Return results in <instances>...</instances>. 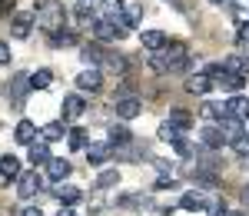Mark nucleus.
<instances>
[{
  "label": "nucleus",
  "instance_id": "1",
  "mask_svg": "<svg viewBox=\"0 0 249 216\" xmlns=\"http://www.w3.org/2000/svg\"><path fill=\"white\" fill-rule=\"evenodd\" d=\"M186 67H190V47L179 43V40L166 43V47L153 57V70L156 73H179V70H186Z\"/></svg>",
  "mask_w": 249,
  "mask_h": 216
},
{
  "label": "nucleus",
  "instance_id": "2",
  "mask_svg": "<svg viewBox=\"0 0 249 216\" xmlns=\"http://www.w3.org/2000/svg\"><path fill=\"white\" fill-rule=\"evenodd\" d=\"M37 27L43 30V34H57V30H63V23H67V7L63 3H57V0H47V3H40L37 10Z\"/></svg>",
  "mask_w": 249,
  "mask_h": 216
},
{
  "label": "nucleus",
  "instance_id": "3",
  "mask_svg": "<svg viewBox=\"0 0 249 216\" xmlns=\"http://www.w3.org/2000/svg\"><path fill=\"white\" fill-rule=\"evenodd\" d=\"M130 34L120 20L110 14V17H100V20H93V37H96V43H113V40H123Z\"/></svg>",
  "mask_w": 249,
  "mask_h": 216
},
{
  "label": "nucleus",
  "instance_id": "4",
  "mask_svg": "<svg viewBox=\"0 0 249 216\" xmlns=\"http://www.w3.org/2000/svg\"><path fill=\"white\" fill-rule=\"evenodd\" d=\"M30 90H34V87H30V73H14V77L7 80V100L14 103V110H23Z\"/></svg>",
  "mask_w": 249,
  "mask_h": 216
},
{
  "label": "nucleus",
  "instance_id": "5",
  "mask_svg": "<svg viewBox=\"0 0 249 216\" xmlns=\"http://www.w3.org/2000/svg\"><path fill=\"white\" fill-rule=\"evenodd\" d=\"M40 186H43V177H40L37 170H27V173H20V180H17V197H23V199L37 197Z\"/></svg>",
  "mask_w": 249,
  "mask_h": 216
},
{
  "label": "nucleus",
  "instance_id": "6",
  "mask_svg": "<svg viewBox=\"0 0 249 216\" xmlns=\"http://www.w3.org/2000/svg\"><path fill=\"white\" fill-rule=\"evenodd\" d=\"M34 23H37V14H34V10H17L14 20H10V34L17 40L30 37V27H34Z\"/></svg>",
  "mask_w": 249,
  "mask_h": 216
},
{
  "label": "nucleus",
  "instance_id": "7",
  "mask_svg": "<svg viewBox=\"0 0 249 216\" xmlns=\"http://www.w3.org/2000/svg\"><path fill=\"white\" fill-rule=\"evenodd\" d=\"M140 113H143V103L136 97H120L116 100V117L120 120H136Z\"/></svg>",
  "mask_w": 249,
  "mask_h": 216
},
{
  "label": "nucleus",
  "instance_id": "8",
  "mask_svg": "<svg viewBox=\"0 0 249 216\" xmlns=\"http://www.w3.org/2000/svg\"><path fill=\"white\" fill-rule=\"evenodd\" d=\"M77 87L83 90V93H96L100 87H103V73L96 70V67H90V70H83L77 77Z\"/></svg>",
  "mask_w": 249,
  "mask_h": 216
},
{
  "label": "nucleus",
  "instance_id": "9",
  "mask_svg": "<svg viewBox=\"0 0 249 216\" xmlns=\"http://www.w3.org/2000/svg\"><path fill=\"white\" fill-rule=\"evenodd\" d=\"M219 130H223V140H226V143H232V146H236L239 140L246 137L243 123H239V120H232V117H223V123H219Z\"/></svg>",
  "mask_w": 249,
  "mask_h": 216
},
{
  "label": "nucleus",
  "instance_id": "10",
  "mask_svg": "<svg viewBox=\"0 0 249 216\" xmlns=\"http://www.w3.org/2000/svg\"><path fill=\"white\" fill-rule=\"evenodd\" d=\"M110 157H113V146H110V143H90V146H87V160H90V166H103Z\"/></svg>",
  "mask_w": 249,
  "mask_h": 216
},
{
  "label": "nucleus",
  "instance_id": "11",
  "mask_svg": "<svg viewBox=\"0 0 249 216\" xmlns=\"http://www.w3.org/2000/svg\"><path fill=\"white\" fill-rule=\"evenodd\" d=\"M140 43H143L146 50H153V54H160V50H163V47L170 43V37H166L163 30H143V34H140Z\"/></svg>",
  "mask_w": 249,
  "mask_h": 216
},
{
  "label": "nucleus",
  "instance_id": "12",
  "mask_svg": "<svg viewBox=\"0 0 249 216\" xmlns=\"http://www.w3.org/2000/svg\"><path fill=\"white\" fill-rule=\"evenodd\" d=\"M210 90H213V80L206 77V73H193V77H186V93L203 97V93H210Z\"/></svg>",
  "mask_w": 249,
  "mask_h": 216
},
{
  "label": "nucleus",
  "instance_id": "13",
  "mask_svg": "<svg viewBox=\"0 0 249 216\" xmlns=\"http://www.w3.org/2000/svg\"><path fill=\"white\" fill-rule=\"evenodd\" d=\"M246 113H249V100L246 97H230L226 103H223V117L239 120V117H246Z\"/></svg>",
  "mask_w": 249,
  "mask_h": 216
},
{
  "label": "nucleus",
  "instance_id": "14",
  "mask_svg": "<svg viewBox=\"0 0 249 216\" xmlns=\"http://www.w3.org/2000/svg\"><path fill=\"white\" fill-rule=\"evenodd\" d=\"M14 140H17L20 146H30V143H37V126H34L30 120H20L17 130H14Z\"/></svg>",
  "mask_w": 249,
  "mask_h": 216
},
{
  "label": "nucleus",
  "instance_id": "15",
  "mask_svg": "<svg viewBox=\"0 0 249 216\" xmlns=\"http://www.w3.org/2000/svg\"><path fill=\"white\" fill-rule=\"evenodd\" d=\"M130 143H133V133L123 123H113L110 126V146H113V153H116V146H130Z\"/></svg>",
  "mask_w": 249,
  "mask_h": 216
},
{
  "label": "nucleus",
  "instance_id": "16",
  "mask_svg": "<svg viewBox=\"0 0 249 216\" xmlns=\"http://www.w3.org/2000/svg\"><path fill=\"white\" fill-rule=\"evenodd\" d=\"M53 197L60 199V206H73V203H77L83 193H80L77 186H70V183H60L57 190H53Z\"/></svg>",
  "mask_w": 249,
  "mask_h": 216
},
{
  "label": "nucleus",
  "instance_id": "17",
  "mask_svg": "<svg viewBox=\"0 0 249 216\" xmlns=\"http://www.w3.org/2000/svg\"><path fill=\"white\" fill-rule=\"evenodd\" d=\"M83 110H87V103H83L80 93H67V97H63V117L73 120V117H80Z\"/></svg>",
  "mask_w": 249,
  "mask_h": 216
},
{
  "label": "nucleus",
  "instance_id": "18",
  "mask_svg": "<svg viewBox=\"0 0 249 216\" xmlns=\"http://www.w3.org/2000/svg\"><path fill=\"white\" fill-rule=\"evenodd\" d=\"M20 160L17 157H0V180H20Z\"/></svg>",
  "mask_w": 249,
  "mask_h": 216
},
{
  "label": "nucleus",
  "instance_id": "19",
  "mask_svg": "<svg viewBox=\"0 0 249 216\" xmlns=\"http://www.w3.org/2000/svg\"><path fill=\"white\" fill-rule=\"evenodd\" d=\"M67 143H70V150H87L90 146V133L83 126H73V130H67Z\"/></svg>",
  "mask_w": 249,
  "mask_h": 216
},
{
  "label": "nucleus",
  "instance_id": "20",
  "mask_svg": "<svg viewBox=\"0 0 249 216\" xmlns=\"http://www.w3.org/2000/svg\"><path fill=\"white\" fill-rule=\"evenodd\" d=\"M63 137H67V130H63V123H57V120L47 123V126H40V140H43V143H57V140H63Z\"/></svg>",
  "mask_w": 249,
  "mask_h": 216
},
{
  "label": "nucleus",
  "instance_id": "21",
  "mask_svg": "<svg viewBox=\"0 0 249 216\" xmlns=\"http://www.w3.org/2000/svg\"><path fill=\"white\" fill-rule=\"evenodd\" d=\"M199 137H203V146H210V150H219V146L226 143L219 126H203V133H199Z\"/></svg>",
  "mask_w": 249,
  "mask_h": 216
},
{
  "label": "nucleus",
  "instance_id": "22",
  "mask_svg": "<svg viewBox=\"0 0 249 216\" xmlns=\"http://www.w3.org/2000/svg\"><path fill=\"white\" fill-rule=\"evenodd\" d=\"M27 157H30V163H34V166L50 163V143H43V140H40V143H30V153H27Z\"/></svg>",
  "mask_w": 249,
  "mask_h": 216
},
{
  "label": "nucleus",
  "instance_id": "23",
  "mask_svg": "<svg viewBox=\"0 0 249 216\" xmlns=\"http://www.w3.org/2000/svg\"><path fill=\"white\" fill-rule=\"evenodd\" d=\"M70 170H73V166H70V160H50V170H47V177L60 183V180L70 177Z\"/></svg>",
  "mask_w": 249,
  "mask_h": 216
},
{
  "label": "nucleus",
  "instance_id": "24",
  "mask_svg": "<svg viewBox=\"0 0 249 216\" xmlns=\"http://www.w3.org/2000/svg\"><path fill=\"white\" fill-rule=\"evenodd\" d=\"M73 17L80 20V23H83V27H93V7H90V3H87V0H80V3H73Z\"/></svg>",
  "mask_w": 249,
  "mask_h": 216
},
{
  "label": "nucleus",
  "instance_id": "25",
  "mask_svg": "<svg viewBox=\"0 0 249 216\" xmlns=\"http://www.w3.org/2000/svg\"><path fill=\"white\" fill-rule=\"evenodd\" d=\"M80 57L87 60V63H100V60H107V54H103V43H87L83 50H80Z\"/></svg>",
  "mask_w": 249,
  "mask_h": 216
},
{
  "label": "nucleus",
  "instance_id": "26",
  "mask_svg": "<svg viewBox=\"0 0 249 216\" xmlns=\"http://www.w3.org/2000/svg\"><path fill=\"white\" fill-rule=\"evenodd\" d=\"M170 123L176 126V130H179V133H186V130L193 126V117H190V110H173V113H170Z\"/></svg>",
  "mask_w": 249,
  "mask_h": 216
},
{
  "label": "nucleus",
  "instance_id": "27",
  "mask_svg": "<svg viewBox=\"0 0 249 216\" xmlns=\"http://www.w3.org/2000/svg\"><path fill=\"white\" fill-rule=\"evenodd\" d=\"M179 206H183V210H190V213H196V210H203V206H206V199L199 197V193H183Z\"/></svg>",
  "mask_w": 249,
  "mask_h": 216
},
{
  "label": "nucleus",
  "instance_id": "28",
  "mask_svg": "<svg viewBox=\"0 0 249 216\" xmlns=\"http://www.w3.org/2000/svg\"><path fill=\"white\" fill-rule=\"evenodd\" d=\"M50 83H53V73H50V70H37V73H30V87H34V90H47Z\"/></svg>",
  "mask_w": 249,
  "mask_h": 216
},
{
  "label": "nucleus",
  "instance_id": "29",
  "mask_svg": "<svg viewBox=\"0 0 249 216\" xmlns=\"http://www.w3.org/2000/svg\"><path fill=\"white\" fill-rule=\"evenodd\" d=\"M50 43H53V47H70V43H77V34L63 27V30H57V34L50 37Z\"/></svg>",
  "mask_w": 249,
  "mask_h": 216
},
{
  "label": "nucleus",
  "instance_id": "30",
  "mask_svg": "<svg viewBox=\"0 0 249 216\" xmlns=\"http://www.w3.org/2000/svg\"><path fill=\"white\" fill-rule=\"evenodd\" d=\"M116 183H120V173H116V170H103V173L96 177V186H100V190H110Z\"/></svg>",
  "mask_w": 249,
  "mask_h": 216
},
{
  "label": "nucleus",
  "instance_id": "31",
  "mask_svg": "<svg viewBox=\"0 0 249 216\" xmlns=\"http://www.w3.org/2000/svg\"><path fill=\"white\" fill-rule=\"evenodd\" d=\"M156 137L163 140V143H170V146H173V143H176V140L183 137V133H179V130H176V126H173V123H163V126H160V133H156Z\"/></svg>",
  "mask_w": 249,
  "mask_h": 216
},
{
  "label": "nucleus",
  "instance_id": "32",
  "mask_svg": "<svg viewBox=\"0 0 249 216\" xmlns=\"http://www.w3.org/2000/svg\"><path fill=\"white\" fill-rule=\"evenodd\" d=\"M219 113H223V107H216V103H203V107H199V117L203 120H216Z\"/></svg>",
  "mask_w": 249,
  "mask_h": 216
},
{
  "label": "nucleus",
  "instance_id": "33",
  "mask_svg": "<svg viewBox=\"0 0 249 216\" xmlns=\"http://www.w3.org/2000/svg\"><path fill=\"white\" fill-rule=\"evenodd\" d=\"M173 150H176L179 157H190V153H193V143H190V140H186V137H179V140H176V143H173Z\"/></svg>",
  "mask_w": 249,
  "mask_h": 216
},
{
  "label": "nucleus",
  "instance_id": "34",
  "mask_svg": "<svg viewBox=\"0 0 249 216\" xmlns=\"http://www.w3.org/2000/svg\"><path fill=\"white\" fill-rule=\"evenodd\" d=\"M206 210H210V216H226V203L223 199H210Z\"/></svg>",
  "mask_w": 249,
  "mask_h": 216
},
{
  "label": "nucleus",
  "instance_id": "35",
  "mask_svg": "<svg viewBox=\"0 0 249 216\" xmlns=\"http://www.w3.org/2000/svg\"><path fill=\"white\" fill-rule=\"evenodd\" d=\"M14 7H17V0H0V17H10Z\"/></svg>",
  "mask_w": 249,
  "mask_h": 216
},
{
  "label": "nucleus",
  "instance_id": "36",
  "mask_svg": "<svg viewBox=\"0 0 249 216\" xmlns=\"http://www.w3.org/2000/svg\"><path fill=\"white\" fill-rule=\"evenodd\" d=\"M103 10H110V14H120V0H96Z\"/></svg>",
  "mask_w": 249,
  "mask_h": 216
},
{
  "label": "nucleus",
  "instance_id": "37",
  "mask_svg": "<svg viewBox=\"0 0 249 216\" xmlns=\"http://www.w3.org/2000/svg\"><path fill=\"white\" fill-rule=\"evenodd\" d=\"M10 47H7V43H3V40H0V63H10Z\"/></svg>",
  "mask_w": 249,
  "mask_h": 216
},
{
  "label": "nucleus",
  "instance_id": "38",
  "mask_svg": "<svg viewBox=\"0 0 249 216\" xmlns=\"http://www.w3.org/2000/svg\"><path fill=\"white\" fill-rule=\"evenodd\" d=\"M57 216H77V213H73L70 206H60V213H57Z\"/></svg>",
  "mask_w": 249,
  "mask_h": 216
},
{
  "label": "nucleus",
  "instance_id": "39",
  "mask_svg": "<svg viewBox=\"0 0 249 216\" xmlns=\"http://www.w3.org/2000/svg\"><path fill=\"white\" fill-rule=\"evenodd\" d=\"M23 216H43V213H40L37 206H30V210H23Z\"/></svg>",
  "mask_w": 249,
  "mask_h": 216
},
{
  "label": "nucleus",
  "instance_id": "40",
  "mask_svg": "<svg viewBox=\"0 0 249 216\" xmlns=\"http://www.w3.org/2000/svg\"><path fill=\"white\" fill-rule=\"evenodd\" d=\"M243 206H249V186H243Z\"/></svg>",
  "mask_w": 249,
  "mask_h": 216
},
{
  "label": "nucleus",
  "instance_id": "41",
  "mask_svg": "<svg viewBox=\"0 0 249 216\" xmlns=\"http://www.w3.org/2000/svg\"><path fill=\"white\" fill-rule=\"evenodd\" d=\"M170 3H173V7H179V10H183V3H179V0H170Z\"/></svg>",
  "mask_w": 249,
  "mask_h": 216
},
{
  "label": "nucleus",
  "instance_id": "42",
  "mask_svg": "<svg viewBox=\"0 0 249 216\" xmlns=\"http://www.w3.org/2000/svg\"><path fill=\"white\" fill-rule=\"evenodd\" d=\"M243 166H249V157H243Z\"/></svg>",
  "mask_w": 249,
  "mask_h": 216
},
{
  "label": "nucleus",
  "instance_id": "43",
  "mask_svg": "<svg viewBox=\"0 0 249 216\" xmlns=\"http://www.w3.org/2000/svg\"><path fill=\"white\" fill-rule=\"evenodd\" d=\"M210 3H226V0H210Z\"/></svg>",
  "mask_w": 249,
  "mask_h": 216
},
{
  "label": "nucleus",
  "instance_id": "44",
  "mask_svg": "<svg viewBox=\"0 0 249 216\" xmlns=\"http://www.w3.org/2000/svg\"><path fill=\"white\" fill-rule=\"evenodd\" d=\"M226 216H239V213H226Z\"/></svg>",
  "mask_w": 249,
  "mask_h": 216
}]
</instances>
